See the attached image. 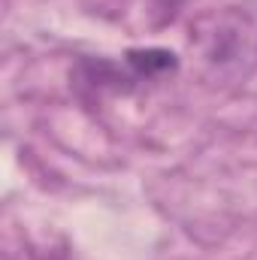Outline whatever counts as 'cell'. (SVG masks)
<instances>
[{
  "label": "cell",
  "instance_id": "6da1fadb",
  "mask_svg": "<svg viewBox=\"0 0 257 260\" xmlns=\"http://www.w3.org/2000/svg\"><path fill=\"white\" fill-rule=\"evenodd\" d=\"M127 64L139 79H160L167 73H176V55L167 49H139V52H127Z\"/></svg>",
  "mask_w": 257,
  "mask_h": 260
}]
</instances>
